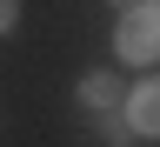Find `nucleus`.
I'll return each mask as SVG.
<instances>
[{
    "mask_svg": "<svg viewBox=\"0 0 160 147\" xmlns=\"http://www.w3.org/2000/svg\"><path fill=\"white\" fill-rule=\"evenodd\" d=\"M120 7H147V0H120Z\"/></svg>",
    "mask_w": 160,
    "mask_h": 147,
    "instance_id": "4",
    "label": "nucleus"
},
{
    "mask_svg": "<svg viewBox=\"0 0 160 147\" xmlns=\"http://www.w3.org/2000/svg\"><path fill=\"white\" fill-rule=\"evenodd\" d=\"M80 107L113 114V107H127V94H120V80H113V74H87V80H80Z\"/></svg>",
    "mask_w": 160,
    "mask_h": 147,
    "instance_id": "3",
    "label": "nucleus"
},
{
    "mask_svg": "<svg viewBox=\"0 0 160 147\" xmlns=\"http://www.w3.org/2000/svg\"><path fill=\"white\" fill-rule=\"evenodd\" d=\"M127 120H133V134H160V74L127 94Z\"/></svg>",
    "mask_w": 160,
    "mask_h": 147,
    "instance_id": "2",
    "label": "nucleus"
},
{
    "mask_svg": "<svg viewBox=\"0 0 160 147\" xmlns=\"http://www.w3.org/2000/svg\"><path fill=\"white\" fill-rule=\"evenodd\" d=\"M147 7H160V0H147Z\"/></svg>",
    "mask_w": 160,
    "mask_h": 147,
    "instance_id": "5",
    "label": "nucleus"
},
{
    "mask_svg": "<svg viewBox=\"0 0 160 147\" xmlns=\"http://www.w3.org/2000/svg\"><path fill=\"white\" fill-rule=\"evenodd\" d=\"M113 40H120V60H133V67H153V60H160V7H127Z\"/></svg>",
    "mask_w": 160,
    "mask_h": 147,
    "instance_id": "1",
    "label": "nucleus"
}]
</instances>
